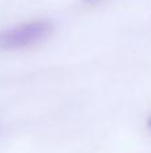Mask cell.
<instances>
[{"label":"cell","instance_id":"cell-1","mask_svg":"<svg viewBox=\"0 0 151 153\" xmlns=\"http://www.w3.org/2000/svg\"><path fill=\"white\" fill-rule=\"evenodd\" d=\"M52 32L48 20H34L0 31V50L11 51L28 47L47 39Z\"/></svg>","mask_w":151,"mask_h":153},{"label":"cell","instance_id":"cell-2","mask_svg":"<svg viewBox=\"0 0 151 153\" xmlns=\"http://www.w3.org/2000/svg\"><path fill=\"white\" fill-rule=\"evenodd\" d=\"M147 125H149V128H150V129H151V117H150V118H149V121H147Z\"/></svg>","mask_w":151,"mask_h":153},{"label":"cell","instance_id":"cell-3","mask_svg":"<svg viewBox=\"0 0 151 153\" xmlns=\"http://www.w3.org/2000/svg\"><path fill=\"white\" fill-rule=\"evenodd\" d=\"M87 1H95V0H87Z\"/></svg>","mask_w":151,"mask_h":153}]
</instances>
